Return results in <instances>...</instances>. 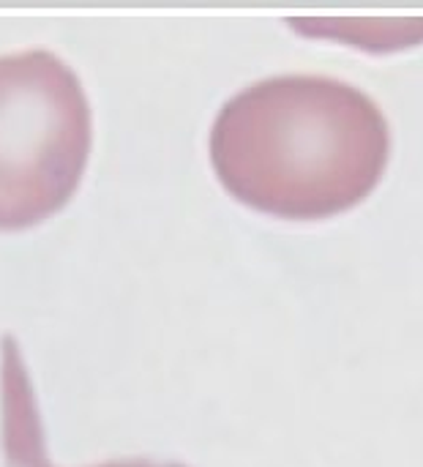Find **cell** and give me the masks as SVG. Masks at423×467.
Here are the masks:
<instances>
[{
  "instance_id": "2",
  "label": "cell",
  "mask_w": 423,
  "mask_h": 467,
  "mask_svg": "<svg viewBox=\"0 0 423 467\" xmlns=\"http://www.w3.org/2000/svg\"><path fill=\"white\" fill-rule=\"evenodd\" d=\"M90 142V101L63 57L44 47L0 55V233L66 208Z\"/></svg>"
},
{
  "instance_id": "1",
  "label": "cell",
  "mask_w": 423,
  "mask_h": 467,
  "mask_svg": "<svg viewBox=\"0 0 423 467\" xmlns=\"http://www.w3.org/2000/svg\"><path fill=\"white\" fill-rule=\"evenodd\" d=\"M208 145L216 178L238 202L276 219L317 222L375 192L391 131L361 88L320 74H279L230 96Z\"/></svg>"
}]
</instances>
